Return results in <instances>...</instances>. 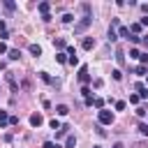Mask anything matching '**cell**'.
I'll use <instances>...</instances> for the list:
<instances>
[{"label": "cell", "instance_id": "cell-1", "mask_svg": "<svg viewBox=\"0 0 148 148\" xmlns=\"http://www.w3.org/2000/svg\"><path fill=\"white\" fill-rule=\"evenodd\" d=\"M97 123H99L102 127H104V125H111V123H113V113H111L109 109H99V111H97Z\"/></svg>", "mask_w": 148, "mask_h": 148}, {"label": "cell", "instance_id": "cell-2", "mask_svg": "<svg viewBox=\"0 0 148 148\" xmlns=\"http://www.w3.org/2000/svg\"><path fill=\"white\" fill-rule=\"evenodd\" d=\"M90 23H92V16H90V14H88V16H81V21L74 25V35H81V32H86Z\"/></svg>", "mask_w": 148, "mask_h": 148}, {"label": "cell", "instance_id": "cell-3", "mask_svg": "<svg viewBox=\"0 0 148 148\" xmlns=\"http://www.w3.org/2000/svg\"><path fill=\"white\" fill-rule=\"evenodd\" d=\"M76 76H79V81H81L83 86H88V81H90V74H88V67H86V65H81V67H79V74H76Z\"/></svg>", "mask_w": 148, "mask_h": 148}, {"label": "cell", "instance_id": "cell-4", "mask_svg": "<svg viewBox=\"0 0 148 148\" xmlns=\"http://www.w3.org/2000/svg\"><path fill=\"white\" fill-rule=\"evenodd\" d=\"M134 88H136V95H139V99H148V88H146L143 83H136Z\"/></svg>", "mask_w": 148, "mask_h": 148}, {"label": "cell", "instance_id": "cell-5", "mask_svg": "<svg viewBox=\"0 0 148 148\" xmlns=\"http://www.w3.org/2000/svg\"><path fill=\"white\" fill-rule=\"evenodd\" d=\"M81 46H83L86 51H90V49H95V37H83V42H81Z\"/></svg>", "mask_w": 148, "mask_h": 148}, {"label": "cell", "instance_id": "cell-6", "mask_svg": "<svg viewBox=\"0 0 148 148\" xmlns=\"http://www.w3.org/2000/svg\"><path fill=\"white\" fill-rule=\"evenodd\" d=\"M42 123H44V118H42V113H32V116H30V125H32V127H39Z\"/></svg>", "mask_w": 148, "mask_h": 148}, {"label": "cell", "instance_id": "cell-7", "mask_svg": "<svg viewBox=\"0 0 148 148\" xmlns=\"http://www.w3.org/2000/svg\"><path fill=\"white\" fill-rule=\"evenodd\" d=\"M49 9H51V5H49V2H39V5H37V12H39L42 16H46V14H49Z\"/></svg>", "mask_w": 148, "mask_h": 148}, {"label": "cell", "instance_id": "cell-8", "mask_svg": "<svg viewBox=\"0 0 148 148\" xmlns=\"http://www.w3.org/2000/svg\"><path fill=\"white\" fill-rule=\"evenodd\" d=\"M28 51H30L35 58H39V56H42V46H39V44H30V46H28Z\"/></svg>", "mask_w": 148, "mask_h": 148}, {"label": "cell", "instance_id": "cell-9", "mask_svg": "<svg viewBox=\"0 0 148 148\" xmlns=\"http://www.w3.org/2000/svg\"><path fill=\"white\" fill-rule=\"evenodd\" d=\"M116 62L118 65H125V51L123 49H116Z\"/></svg>", "mask_w": 148, "mask_h": 148}, {"label": "cell", "instance_id": "cell-10", "mask_svg": "<svg viewBox=\"0 0 148 148\" xmlns=\"http://www.w3.org/2000/svg\"><path fill=\"white\" fill-rule=\"evenodd\" d=\"M56 113H58V116H67V113H69V106H67V104H58V106H56Z\"/></svg>", "mask_w": 148, "mask_h": 148}, {"label": "cell", "instance_id": "cell-11", "mask_svg": "<svg viewBox=\"0 0 148 148\" xmlns=\"http://www.w3.org/2000/svg\"><path fill=\"white\" fill-rule=\"evenodd\" d=\"M65 148H76V136H74V134H69V136L65 139Z\"/></svg>", "mask_w": 148, "mask_h": 148}, {"label": "cell", "instance_id": "cell-12", "mask_svg": "<svg viewBox=\"0 0 148 148\" xmlns=\"http://www.w3.org/2000/svg\"><path fill=\"white\" fill-rule=\"evenodd\" d=\"M5 125H9V113L0 109V127H5Z\"/></svg>", "mask_w": 148, "mask_h": 148}, {"label": "cell", "instance_id": "cell-13", "mask_svg": "<svg viewBox=\"0 0 148 148\" xmlns=\"http://www.w3.org/2000/svg\"><path fill=\"white\" fill-rule=\"evenodd\" d=\"M118 37H123V39H130V30H127L125 25H118Z\"/></svg>", "mask_w": 148, "mask_h": 148}, {"label": "cell", "instance_id": "cell-14", "mask_svg": "<svg viewBox=\"0 0 148 148\" xmlns=\"http://www.w3.org/2000/svg\"><path fill=\"white\" fill-rule=\"evenodd\" d=\"M53 46H56V49H60V51H62V49H67V42H65V39H62V37H58V39H53Z\"/></svg>", "mask_w": 148, "mask_h": 148}, {"label": "cell", "instance_id": "cell-15", "mask_svg": "<svg viewBox=\"0 0 148 148\" xmlns=\"http://www.w3.org/2000/svg\"><path fill=\"white\" fill-rule=\"evenodd\" d=\"M7 56H9V60H18V58H21V51H18V49H9Z\"/></svg>", "mask_w": 148, "mask_h": 148}, {"label": "cell", "instance_id": "cell-16", "mask_svg": "<svg viewBox=\"0 0 148 148\" xmlns=\"http://www.w3.org/2000/svg\"><path fill=\"white\" fill-rule=\"evenodd\" d=\"M56 62L65 65V62H67V53H65V51H58V53H56Z\"/></svg>", "mask_w": 148, "mask_h": 148}, {"label": "cell", "instance_id": "cell-17", "mask_svg": "<svg viewBox=\"0 0 148 148\" xmlns=\"http://www.w3.org/2000/svg\"><path fill=\"white\" fill-rule=\"evenodd\" d=\"M134 74H139V76H148V67H143V65H136V67H134Z\"/></svg>", "mask_w": 148, "mask_h": 148}, {"label": "cell", "instance_id": "cell-18", "mask_svg": "<svg viewBox=\"0 0 148 148\" xmlns=\"http://www.w3.org/2000/svg\"><path fill=\"white\" fill-rule=\"evenodd\" d=\"M139 56H141V51H139L136 46H132V49H130V58H134V60H139Z\"/></svg>", "mask_w": 148, "mask_h": 148}, {"label": "cell", "instance_id": "cell-19", "mask_svg": "<svg viewBox=\"0 0 148 148\" xmlns=\"http://www.w3.org/2000/svg\"><path fill=\"white\" fill-rule=\"evenodd\" d=\"M92 106H95V109H104V99H102V97H95V99H92Z\"/></svg>", "mask_w": 148, "mask_h": 148}, {"label": "cell", "instance_id": "cell-20", "mask_svg": "<svg viewBox=\"0 0 148 148\" xmlns=\"http://www.w3.org/2000/svg\"><path fill=\"white\" fill-rule=\"evenodd\" d=\"M2 5H5V9H7V12H14V9H16V5H14L12 0H5Z\"/></svg>", "mask_w": 148, "mask_h": 148}, {"label": "cell", "instance_id": "cell-21", "mask_svg": "<svg viewBox=\"0 0 148 148\" xmlns=\"http://www.w3.org/2000/svg\"><path fill=\"white\" fill-rule=\"evenodd\" d=\"M118 39V32H116V28H109V42H116Z\"/></svg>", "mask_w": 148, "mask_h": 148}, {"label": "cell", "instance_id": "cell-22", "mask_svg": "<svg viewBox=\"0 0 148 148\" xmlns=\"http://www.w3.org/2000/svg\"><path fill=\"white\" fill-rule=\"evenodd\" d=\"M95 132H97V136H106V130H104V127H102L99 123L95 125Z\"/></svg>", "mask_w": 148, "mask_h": 148}, {"label": "cell", "instance_id": "cell-23", "mask_svg": "<svg viewBox=\"0 0 148 148\" xmlns=\"http://www.w3.org/2000/svg\"><path fill=\"white\" fill-rule=\"evenodd\" d=\"M111 76H113V81H120V79H123V72H120V69H113Z\"/></svg>", "mask_w": 148, "mask_h": 148}, {"label": "cell", "instance_id": "cell-24", "mask_svg": "<svg viewBox=\"0 0 148 148\" xmlns=\"http://www.w3.org/2000/svg\"><path fill=\"white\" fill-rule=\"evenodd\" d=\"M39 79H42V81H46V83H53V79H51L46 72H39Z\"/></svg>", "mask_w": 148, "mask_h": 148}, {"label": "cell", "instance_id": "cell-25", "mask_svg": "<svg viewBox=\"0 0 148 148\" xmlns=\"http://www.w3.org/2000/svg\"><path fill=\"white\" fill-rule=\"evenodd\" d=\"M49 125H51V130H56V132L60 130V120H58V118H53V120H51Z\"/></svg>", "mask_w": 148, "mask_h": 148}, {"label": "cell", "instance_id": "cell-26", "mask_svg": "<svg viewBox=\"0 0 148 148\" xmlns=\"http://www.w3.org/2000/svg\"><path fill=\"white\" fill-rule=\"evenodd\" d=\"M139 62H141L143 67H148V53H141V56H139Z\"/></svg>", "mask_w": 148, "mask_h": 148}, {"label": "cell", "instance_id": "cell-27", "mask_svg": "<svg viewBox=\"0 0 148 148\" xmlns=\"http://www.w3.org/2000/svg\"><path fill=\"white\" fill-rule=\"evenodd\" d=\"M139 134L148 136V125H146V123H141V125H139Z\"/></svg>", "mask_w": 148, "mask_h": 148}, {"label": "cell", "instance_id": "cell-28", "mask_svg": "<svg viewBox=\"0 0 148 148\" xmlns=\"http://www.w3.org/2000/svg\"><path fill=\"white\" fill-rule=\"evenodd\" d=\"M60 21H62V23H72V21H74V16H72V14H62V18H60Z\"/></svg>", "mask_w": 148, "mask_h": 148}, {"label": "cell", "instance_id": "cell-29", "mask_svg": "<svg viewBox=\"0 0 148 148\" xmlns=\"http://www.w3.org/2000/svg\"><path fill=\"white\" fill-rule=\"evenodd\" d=\"M67 62L74 67V65H79V58H76V56H67Z\"/></svg>", "mask_w": 148, "mask_h": 148}, {"label": "cell", "instance_id": "cell-30", "mask_svg": "<svg viewBox=\"0 0 148 148\" xmlns=\"http://www.w3.org/2000/svg\"><path fill=\"white\" fill-rule=\"evenodd\" d=\"M81 95H83V97H92V92H90V88H88V86H83V88H81Z\"/></svg>", "mask_w": 148, "mask_h": 148}, {"label": "cell", "instance_id": "cell-31", "mask_svg": "<svg viewBox=\"0 0 148 148\" xmlns=\"http://www.w3.org/2000/svg\"><path fill=\"white\" fill-rule=\"evenodd\" d=\"M125 106H127V104H125V102H123V99H118V102H116V111H123V109H125Z\"/></svg>", "mask_w": 148, "mask_h": 148}, {"label": "cell", "instance_id": "cell-32", "mask_svg": "<svg viewBox=\"0 0 148 148\" xmlns=\"http://www.w3.org/2000/svg\"><path fill=\"white\" fill-rule=\"evenodd\" d=\"M44 148H60L56 141H44Z\"/></svg>", "mask_w": 148, "mask_h": 148}, {"label": "cell", "instance_id": "cell-33", "mask_svg": "<svg viewBox=\"0 0 148 148\" xmlns=\"http://www.w3.org/2000/svg\"><path fill=\"white\" fill-rule=\"evenodd\" d=\"M65 53H67V56H76V49H74V46H67Z\"/></svg>", "mask_w": 148, "mask_h": 148}, {"label": "cell", "instance_id": "cell-34", "mask_svg": "<svg viewBox=\"0 0 148 148\" xmlns=\"http://www.w3.org/2000/svg\"><path fill=\"white\" fill-rule=\"evenodd\" d=\"M130 104H139V95H130Z\"/></svg>", "mask_w": 148, "mask_h": 148}, {"label": "cell", "instance_id": "cell-35", "mask_svg": "<svg viewBox=\"0 0 148 148\" xmlns=\"http://www.w3.org/2000/svg\"><path fill=\"white\" fill-rule=\"evenodd\" d=\"M136 116H139V118H143V116H146V109H143V106H139V109H136Z\"/></svg>", "mask_w": 148, "mask_h": 148}, {"label": "cell", "instance_id": "cell-36", "mask_svg": "<svg viewBox=\"0 0 148 148\" xmlns=\"http://www.w3.org/2000/svg\"><path fill=\"white\" fill-rule=\"evenodd\" d=\"M7 51H9V49H7V44H5V42H0V56H2V53H7Z\"/></svg>", "mask_w": 148, "mask_h": 148}, {"label": "cell", "instance_id": "cell-37", "mask_svg": "<svg viewBox=\"0 0 148 148\" xmlns=\"http://www.w3.org/2000/svg\"><path fill=\"white\" fill-rule=\"evenodd\" d=\"M9 125H18V118L16 116H9Z\"/></svg>", "mask_w": 148, "mask_h": 148}, {"label": "cell", "instance_id": "cell-38", "mask_svg": "<svg viewBox=\"0 0 148 148\" xmlns=\"http://www.w3.org/2000/svg\"><path fill=\"white\" fill-rule=\"evenodd\" d=\"M5 30H7V25H5V21L0 18V32H5Z\"/></svg>", "mask_w": 148, "mask_h": 148}, {"label": "cell", "instance_id": "cell-39", "mask_svg": "<svg viewBox=\"0 0 148 148\" xmlns=\"http://www.w3.org/2000/svg\"><path fill=\"white\" fill-rule=\"evenodd\" d=\"M111 148H125V146H123V143H120V141H116V143H113V146H111Z\"/></svg>", "mask_w": 148, "mask_h": 148}, {"label": "cell", "instance_id": "cell-40", "mask_svg": "<svg viewBox=\"0 0 148 148\" xmlns=\"http://www.w3.org/2000/svg\"><path fill=\"white\" fill-rule=\"evenodd\" d=\"M141 42H143V44H146V46H148V37H141Z\"/></svg>", "mask_w": 148, "mask_h": 148}, {"label": "cell", "instance_id": "cell-41", "mask_svg": "<svg viewBox=\"0 0 148 148\" xmlns=\"http://www.w3.org/2000/svg\"><path fill=\"white\" fill-rule=\"evenodd\" d=\"M92 148H102V146H92Z\"/></svg>", "mask_w": 148, "mask_h": 148}]
</instances>
